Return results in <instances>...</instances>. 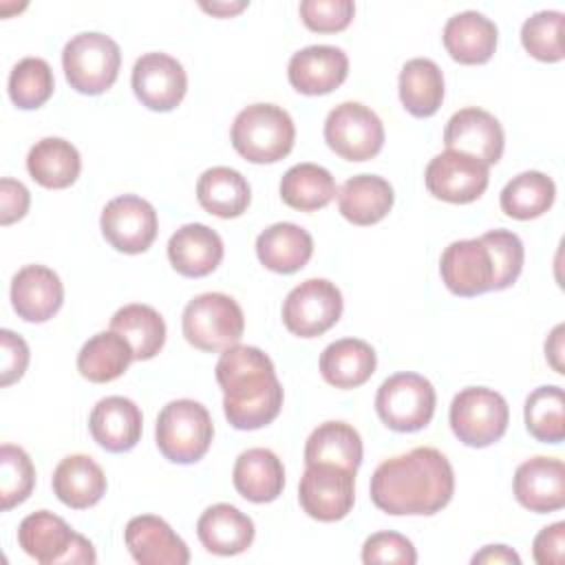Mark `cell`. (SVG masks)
Masks as SVG:
<instances>
[{
  "instance_id": "6da1fadb",
  "label": "cell",
  "mask_w": 565,
  "mask_h": 565,
  "mask_svg": "<svg viewBox=\"0 0 565 565\" xmlns=\"http://www.w3.org/2000/svg\"><path fill=\"white\" fill-rule=\"evenodd\" d=\"M452 492V466L446 455L430 446L382 461L371 477V501L393 516H430L450 503Z\"/></svg>"
},
{
  "instance_id": "7a4b0ae2",
  "label": "cell",
  "mask_w": 565,
  "mask_h": 565,
  "mask_svg": "<svg viewBox=\"0 0 565 565\" xmlns=\"http://www.w3.org/2000/svg\"><path fill=\"white\" fill-rule=\"evenodd\" d=\"M214 371L223 391V413L236 430H256L278 417L282 386L274 362L258 347L234 344L225 349Z\"/></svg>"
},
{
  "instance_id": "3957f363",
  "label": "cell",
  "mask_w": 565,
  "mask_h": 565,
  "mask_svg": "<svg viewBox=\"0 0 565 565\" xmlns=\"http://www.w3.org/2000/svg\"><path fill=\"white\" fill-rule=\"evenodd\" d=\"M294 141V119L276 104H252L232 124V146L252 163H276L285 159Z\"/></svg>"
},
{
  "instance_id": "277c9868",
  "label": "cell",
  "mask_w": 565,
  "mask_h": 565,
  "mask_svg": "<svg viewBox=\"0 0 565 565\" xmlns=\"http://www.w3.org/2000/svg\"><path fill=\"white\" fill-rule=\"evenodd\" d=\"M185 340L205 353H218L238 344L245 331V316L241 305L218 291L192 298L181 316Z\"/></svg>"
},
{
  "instance_id": "5b68a950",
  "label": "cell",
  "mask_w": 565,
  "mask_h": 565,
  "mask_svg": "<svg viewBox=\"0 0 565 565\" xmlns=\"http://www.w3.org/2000/svg\"><path fill=\"white\" fill-rule=\"evenodd\" d=\"M18 543L40 565H93L97 561L93 543L49 510L22 519Z\"/></svg>"
},
{
  "instance_id": "8992f818",
  "label": "cell",
  "mask_w": 565,
  "mask_h": 565,
  "mask_svg": "<svg viewBox=\"0 0 565 565\" xmlns=\"http://www.w3.org/2000/svg\"><path fill=\"white\" fill-rule=\"evenodd\" d=\"M157 448L172 463H196L210 450L214 424L207 408L194 399L168 402L157 417Z\"/></svg>"
},
{
  "instance_id": "52a82bcc",
  "label": "cell",
  "mask_w": 565,
  "mask_h": 565,
  "mask_svg": "<svg viewBox=\"0 0 565 565\" xmlns=\"http://www.w3.org/2000/svg\"><path fill=\"white\" fill-rule=\"evenodd\" d=\"M119 44L97 31L77 33L62 51L66 82L82 95H99L108 90L119 75Z\"/></svg>"
},
{
  "instance_id": "ba28073f",
  "label": "cell",
  "mask_w": 565,
  "mask_h": 565,
  "mask_svg": "<svg viewBox=\"0 0 565 565\" xmlns=\"http://www.w3.org/2000/svg\"><path fill=\"white\" fill-rule=\"evenodd\" d=\"M437 395L419 373H395L386 377L375 395V411L382 424L395 433H415L430 424Z\"/></svg>"
},
{
  "instance_id": "9c48e42d",
  "label": "cell",
  "mask_w": 565,
  "mask_h": 565,
  "mask_svg": "<svg viewBox=\"0 0 565 565\" xmlns=\"http://www.w3.org/2000/svg\"><path fill=\"white\" fill-rule=\"evenodd\" d=\"M450 428L470 448H486L508 430L510 408L501 393L486 386H468L452 397Z\"/></svg>"
},
{
  "instance_id": "30bf717a",
  "label": "cell",
  "mask_w": 565,
  "mask_h": 565,
  "mask_svg": "<svg viewBox=\"0 0 565 565\" xmlns=\"http://www.w3.org/2000/svg\"><path fill=\"white\" fill-rule=\"evenodd\" d=\"M324 141L347 161H369L384 146V126L369 106L344 102L327 115Z\"/></svg>"
},
{
  "instance_id": "8fae6325",
  "label": "cell",
  "mask_w": 565,
  "mask_h": 565,
  "mask_svg": "<svg viewBox=\"0 0 565 565\" xmlns=\"http://www.w3.org/2000/svg\"><path fill=\"white\" fill-rule=\"evenodd\" d=\"M298 501L316 521H340L355 501V472L335 463H309L298 483Z\"/></svg>"
},
{
  "instance_id": "7c38bea8",
  "label": "cell",
  "mask_w": 565,
  "mask_h": 565,
  "mask_svg": "<svg viewBox=\"0 0 565 565\" xmlns=\"http://www.w3.org/2000/svg\"><path fill=\"white\" fill-rule=\"evenodd\" d=\"M342 294L327 278H309L296 285L282 302L287 331L300 338H316L329 331L342 316Z\"/></svg>"
},
{
  "instance_id": "4fadbf2b",
  "label": "cell",
  "mask_w": 565,
  "mask_h": 565,
  "mask_svg": "<svg viewBox=\"0 0 565 565\" xmlns=\"http://www.w3.org/2000/svg\"><path fill=\"white\" fill-rule=\"evenodd\" d=\"M439 274L448 291L461 298L497 291V263L483 236L450 243L441 254Z\"/></svg>"
},
{
  "instance_id": "5bb4252c",
  "label": "cell",
  "mask_w": 565,
  "mask_h": 565,
  "mask_svg": "<svg viewBox=\"0 0 565 565\" xmlns=\"http://www.w3.org/2000/svg\"><path fill=\"white\" fill-rule=\"evenodd\" d=\"M99 227L104 238L117 252L141 254L154 243L159 221L154 207L146 199L121 194L104 205Z\"/></svg>"
},
{
  "instance_id": "9a60e30c",
  "label": "cell",
  "mask_w": 565,
  "mask_h": 565,
  "mask_svg": "<svg viewBox=\"0 0 565 565\" xmlns=\"http://www.w3.org/2000/svg\"><path fill=\"white\" fill-rule=\"evenodd\" d=\"M424 181L435 199L461 205L477 201L486 192L490 172L488 166L479 159L466 152L446 150L430 159L424 172Z\"/></svg>"
},
{
  "instance_id": "2e32d148",
  "label": "cell",
  "mask_w": 565,
  "mask_h": 565,
  "mask_svg": "<svg viewBox=\"0 0 565 565\" xmlns=\"http://www.w3.org/2000/svg\"><path fill=\"white\" fill-rule=\"evenodd\" d=\"M137 99L157 113L177 108L188 90V75L179 60L168 53H146L132 66L130 77Z\"/></svg>"
},
{
  "instance_id": "e0dca14e",
  "label": "cell",
  "mask_w": 565,
  "mask_h": 565,
  "mask_svg": "<svg viewBox=\"0 0 565 565\" xmlns=\"http://www.w3.org/2000/svg\"><path fill=\"white\" fill-rule=\"evenodd\" d=\"M444 143L448 150L466 152L490 168L501 159L505 137L494 115L483 108L470 106L457 110L448 119L444 128Z\"/></svg>"
},
{
  "instance_id": "ac0fdd59",
  "label": "cell",
  "mask_w": 565,
  "mask_h": 565,
  "mask_svg": "<svg viewBox=\"0 0 565 565\" xmlns=\"http://www.w3.org/2000/svg\"><path fill=\"white\" fill-rule=\"evenodd\" d=\"M516 501L536 514L556 512L565 505V466L556 457L523 461L512 479Z\"/></svg>"
},
{
  "instance_id": "d6986e66",
  "label": "cell",
  "mask_w": 565,
  "mask_h": 565,
  "mask_svg": "<svg viewBox=\"0 0 565 565\" xmlns=\"http://www.w3.org/2000/svg\"><path fill=\"white\" fill-rule=\"evenodd\" d=\"M349 75V57L342 49L313 44L291 55L287 66L289 84L302 95H327Z\"/></svg>"
},
{
  "instance_id": "ffe728a7",
  "label": "cell",
  "mask_w": 565,
  "mask_h": 565,
  "mask_svg": "<svg viewBox=\"0 0 565 565\" xmlns=\"http://www.w3.org/2000/svg\"><path fill=\"white\" fill-rule=\"evenodd\" d=\"M130 556L141 565H185L190 550L174 530L154 514L132 516L124 530Z\"/></svg>"
},
{
  "instance_id": "44dd1931",
  "label": "cell",
  "mask_w": 565,
  "mask_h": 565,
  "mask_svg": "<svg viewBox=\"0 0 565 565\" xmlns=\"http://www.w3.org/2000/svg\"><path fill=\"white\" fill-rule=\"evenodd\" d=\"M64 302L60 276L44 265H24L11 280V305L26 322H46Z\"/></svg>"
},
{
  "instance_id": "7402d4cb",
  "label": "cell",
  "mask_w": 565,
  "mask_h": 565,
  "mask_svg": "<svg viewBox=\"0 0 565 565\" xmlns=\"http://www.w3.org/2000/svg\"><path fill=\"white\" fill-rule=\"evenodd\" d=\"M88 428L97 446H102L104 450L128 452L141 439L143 415L132 399L110 395L93 406Z\"/></svg>"
},
{
  "instance_id": "603a6c76",
  "label": "cell",
  "mask_w": 565,
  "mask_h": 565,
  "mask_svg": "<svg viewBox=\"0 0 565 565\" xmlns=\"http://www.w3.org/2000/svg\"><path fill=\"white\" fill-rule=\"evenodd\" d=\"M168 258L181 276L203 278L221 265L223 241L212 227L203 223H188L170 236Z\"/></svg>"
},
{
  "instance_id": "cb8c5ba5",
  "label": "cell",
  "mask_w": 565,
  "mask_h": 565,
  "mask_svg": "<svg viewBox=\"0 0 565 565\" xmlns=\"http://www.w3.org/2000/svg\"><path fill=\"white\" fill-rule=\"evenodd\" d=\"M444 46L459 64H486L497 49V24L479 11H461L444 26Z\"/></svg>"
},
{
  "instance_id": "d4e9b609",
  "label": "cell",
  "mask_w": 565,
  "mask_h": 565,
  "mask_svg": "<svg viewBox=\"0 0 565 565\" xmlns=\"http://www.w3.org/2000/svg\"><path fill=\"white\" fill-rule=\"evenodd\" d=\"M196 534L203 547L218 556L245 552L254 541V521L230 503L210 505L196 521Z\"/></svg>"
},
{
  "instance_id": "484cf974",
  "label": "cell",
  "mask_w": 565,
  "mask_h": 565,
  "mask_svg": "<svg viewBox=\"0 0 565 565\" xmlns=\"http://www.w3.org/2000/svg\"><path fill=\"white\" fill-rule=\"evenodd\" d=\"M232 481L236 492L252 503H269L285 488V468L269 448H249L236 457Z\"/></svg>"
},
{
  "instance_id": "4316f807",
  "label": "cell",
  "mask_w": 565,
  "mask_h": 565,
  "mask_svg": "<svg viewBox=\"0 0 565 565\" xmlns=\"http://www.w3.org/2000/svg\"><path fill=\"white\" fill-rule=\"evenodd\" d=\"M313 254V238L296 223H274L256 238L258 260L276 274L302 269Z\"/></svg>"
},
{
  "instance_id": "83f0119b",
  "label": "cell",
  "mask_w": 565,
  "mask_h": 565,
  "mask_svg": "<svg viewBox=\"0 0 565 565\" xmlns=\"http://www.w3.org/2000/svg\"><path fill=\"white\" fill-rule=\"evenodd\" d=\"M377 366L373 347L360 338L331 342L320 355V373L335 388H358L371 380Z\"/></svg>"
},
{
  "instance_id": "f1b7e54d",
  "label": "cell",
  "mask_w": 565,
  "mask_h": 565,
  "mask_svg": "<svg viewBox=\"0 0 565 565\" xmlns=\"http://www.w3.org/2000/svg\"><path fill=\"white\" fill-rule=\"evenodd\" d=\"M53 492L64 505L86 510L106 494V475L93 457L68 455L53 472Z\"/></svg>"
},
{
  "instance_id": "f546056e",
  "label": "cell",
  "mask_w": 565,
  "mask_h": 565,
  "mask_svg": "<svg viewBox=\"0 0 565 565\" xmlns=\"http://www.w3.org/2000/svg\"><path fill=\"white\" fill-rule=\"evenodd\" d=\"M395 194L386 179L377 174H355L338 190V210L353 225H373L393 207Z\"/></svg>"
},
{
  "instance_id": "4dcf8cb0",
  "label": "cell",
  "mask_w": 565,
  "mask_h": 565,
  "mask_svg": "<svg viewBox=\"0 0 565 565\" xmlns=\"http://www.w3.org/2000/svg\"><path fill=\"white\" fill-rule=\"evenodd\" d=\"M132 360L135 351L130 342L110 329L99 331L84 342L77 353V371L93 384H106L121 377Z\"/></svg>"
},
{
  "instance_id": "1f68e13d",
  "label": "cell",
  "mask_w": 565,
  "mask_h": 565,
  "mask_svg": "<svg viewBox=\"0 0 565 565\" xmlns=\"http://www.w3.org/2000/svg\"><path fill=\"white\" fill-rule=\"evenodd\" d=\"M26 170L42 188L64 190L77 181L82 159L71 141L62 137H44L31 146L26 154Z\"/></svg>"
},
{
  "instance_id": "d6a6232c",
  "label": "cell",
  "mask_w": 565,
  "mask_h": 565,
  "mask_svg": "<svg viewBox=\"0 0 565 565\" xmlns=\"http://www.w3.org/2000/svg\"><path fill=\"white\" fill-rule=\"evenodd\" d=\"M196 199L205 212L218 218H236L247 210L252 190L238 170L214 166L199 177Z\"/></svg>"
},
{
  "instance_id": "836d02e7",
  "label": "cell",
  "mask_w": 565,
  "mask_h": 565,
  "mask_svg": "<svg viewBox=\"0 0 565 565\" xmlns=\"http://www.w3.org/2000/svg\"><path fill=\"white\" fill-rule=\"evenodd\" d=\"M305 463H335L358 472L362 463V437L347 422H324L311 430L305 444Z\"/></svg>"
},
{
  "instance_id": "e575fe53",
  "label": "cell",
  "mask_w": 565,
  "mask_h": 565,
  "mask_svg": "<svg viewBox=\"0 0 565 565\" xmlns=\"http://www.w3.org/2000/svg\"><path fill=\"white\" fill-rule=\"evenodd\" d=\"M399 99L413 117H430L444 102L441 68L428 57L408 60L399 71Z\"/></svg>"
},
{
  "instance_id": "d590c367",
  "label": "cell",
  "mask_w": 565,
  "mask_h": 565,
  "mask_svg": "<svg viewBox=\"0 0 565 565\" xmlns=\"http://www.w3.org/2000/svg\"><path fill=\"white\" fill-rule=\"evenodd\" d=\"M338 194L331 172L316 163L291 166L280 179V199L300 212H316Z\"/></svg>"
},
{
  "instance_id": "8d00e7d4",
  "label": "cell",
  "mask_w": 565,
  "mask_h": 565,
  "mask_svg": "<svg viewBox=\"0 0 565 565\" xmlns=\"http://www.w3.org/2000/svg\"><path fill=\"white\" fill-rule=\"evenodd\" d=\"M110 329L130 342L135 360H150L166 344V322L150 305L132 302L117 309L110 318Z\"/></svg>"
},
{
  "instance_id": "74e56055",
  "label": "cell",
  "mask_w": 565,
  "mask_h": 565,
  "mask_svg": "<svg viewBox=\"0 0 565 565\" xmlns=\"http://www.w3.org/2000/svg\"><path fill=\"white\" fill-rule=\"evenodd\" d=\"M554 199H556L554 181L539 170H527L505 183V188L501 190L499 203L508 216L516 221H530L545 214L552 207Z\"/></svg>"
},
{
  "instance_id": "f35d334b",
  "label": "cell",
  "mask_w": 565,
  "mask_h": 565,
  "mask_svg": "<svg viewBox=\"0 0 565 565\" xmlns=\"http://www.w3.org/2000/svg\"><path fill=\"white\" fill-rule=\"evenodd\" d=\"M525 428L543 444H561L565 439V395L561 386H539L525 399Z\"/></svg>"
},
{
  "instance_id": "ab89813d",
  "label": "cell",
  "mask_w": 565,
  "mask_h": 565,
  "mask_svg": "<svg viewBox=\"0 0 565 565\" xmlns=\"http://www.w3.org/2000/svg\"><path fill=\"white\" fill-rule=\"evenodd\" d=\"M55 79L46 60L24 57L9 75V97L22 110L40 108L53 95Z\"/></svg>"
},
{
  "instance_id": "60d3db41",
  "label": "cell",
  "mask_w": 565,
  "mask_h": 565,
  "mask_svg": "<svg viewBox=\"0 0 565 565\" xmlns=\"http://www.w3.org/2000/svg\"><path fill=\"white\" fill-rule=\"evenodd\" d=\"M35 486V468L26 450L13 444H2L0 448V497L2 510L20 505L29 499Z\"/></svg>"
},
{
  "instance_id": "b9f144b4",
  "label": "cell",
  "mask_w": 565,
  "mask_h": 565,
  "mask_svg": "<svg viewBox=\"0 0 565 565\" xmlns=\"http://www.w3.org/2000/svg\"><path fill=\"white\" fill-rule=\"evenodd\" d=\"M523 49L539 62H561L563 51V13L539 11L530 15L521 26Z\"/></svg>"
},
{
  "instance_id": "7bdbcfd3",
  "label": "cell",
  "mask_w": 565,
  "mask_h": 565,
  "mask_svg": "<svg viewBox=\"0 0 565 565\" xmlns=\"http://www.w3.org/2000/svg\"><path fill=\"white\" fill-rule=\"evenodd\" d=\"M483 238L490 245L497 263V291L512 287L525 260V249L521 238L510 230H490L483 234Z\"/></svg>"
},
{
  "instance_id": "ee69618b",
  "label": "cell",
  "mask_w": 565,
  "mask_h": 565,
  "mask_svg": "<svg viewBox=\"0 0 565 565\" xmlns=\"http://www.w3.org/2000/svg\"><path fill=\"white\" fill-rule=\"evenodd\" d=\"M298 11L307 29L316 33H338L351 24L355 4L351 0H302Z\"/></svg>"
},
{
  "instance_id": "f6af8a7d",
  "label": "cell",
  "mask_w": 565,
  "mask_h": 565,
  "mask_svg": "<svg viewBox=\"0 0 565 565\" xmlns=\"http://www.w3.org/2000/svg\"><path fill=\"white\" fill-rule=\"evenodd\" d=\"M362 563H397V565H415L417 552L413 543L399 532H375L362 545Z\"/></svg>"
},
{
  "instance_id": "bcb514c9",
  "label": "cell",
  "mask_w": 565,
  "mask_h": 565,
  "mask_svg": "<svg viewBox=\"0 0 565 565\" xmlns=\"http://www.w3.org/2000/svg\"><path fill=\"white\" fill-rule=\"evenodd\" d=\"M0 384L9 386L18 382L29 366V347L22 335L11 329L0 331Z\"/></svg>"
},
{
  "instance_id": "7dc6e473",
  "label": "cell",
  "mask_w": 565,
  "mask_h": 565,
  "mask_svg": "<svg viewBox=\"0 0 565 565\" xmlns=\"http://www.w3.org/2000/svg\"><path fill=\"white\" fill-rule=\"evenodd\" d=\"M31 205V194L24 183L4 177L0 181V223L11 225L20 221Z\"/></svg>"
},
{
  "instance_id": "c3c4849f",
  "label": "cell",
  "mask_w": 565,
  "mask_h": 565,
  "mask_svg": "<svg viewBox=\"0 0 565 565\" xmlns=\"http://www.w3.org/2000/svg\"><path fill=\"white\" fill-rule=\"evenodd\" d=\"M565 552V523L556 521L543 527L532 543V554L539 565H561Z\"/></svg>"
},
{
  "instance_id": "681fc988",
  "label": "cell",
  "mask_w": 565,
  "mask_h": 565,
  "mask_svg": "<svg viewBox=\"0 0 565 565\" xmlns=\"http://www.w3.org/2000/svg\"><path fill=\"white\" fill-rule=\"evenodd\" d=\"M472 563H488V565H499V563H512V565H519L521 558L519 554L508 547V545H486L481 552H477L472 556Z\"/></svg>"
},
{
  "instance_id": "f907efd6",
  "label": "cell",
  "mask_w": 565,
  "mask_h": 565,
  "mask_svg": "<svg viewBox=\"0 0 565 565\" xmlns=\"http://www.w3.org/2000/svg\"><path fill=\"white\" fill-rule=\"evenodd\" d=\"M563 331H565L563 324L554 327L550 340L545 342V358L550 360V364L554 366L556 373H565L563 371V362H561V358H563Z\"/></svg>"
},
{
  "instance_id": "816d5d0a",
  "label": "cell",
  "mask_w": 565,
  "mask_h": 565,
  "mask_svg": "<svg viewBox=\"0 0 565 565\" xmlns=\"http://www.w3.org/2000/svg\"><path fill=\"white\" fill-rule=\"evenodd\" d=\"M247 7V2H212V4H201V9L214 13V15H221V18H230L238 11H243Z\"/></svg>"
}]
</instances>
